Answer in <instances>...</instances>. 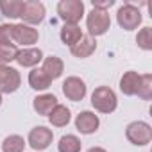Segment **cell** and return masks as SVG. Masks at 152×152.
<instances>
[{
    "mask_svg": "<svg viewBox=\"0 0 152 152\" xmlns=\"http://www.w3.org/2000/svg\"><path fill=\"white\" fill-rule=\"evenodd\" d=\"M91 106L95 107V111L99 113H104V115H109L116 109L118 106V99H116V93L109 88V86H99L93 90L91 93Z\"/></svg>",
    "mask_w": 152,
    "mask_h": 152,
    "instance_id": "cell-1",
    "label": "cell"
},
{
    "mask_svg": "<svg viewBox=\"0 0 152 152\" xmlns=\"http://www.w3.org/2000/svg\"><path fill=\"white\" fill-rule=\"evenodd\" d=\"M111 27V16L107 11H99V9H93L88 13L86 16V29H88V34L90 38H97V36H104Z\"/></svg>",
    "mask_w": 152,
    "mask_h": 152,
    "instance_id": "cell-2",
    "label": "cell"
},
{
    "mask_svg": "<svg viewBox=\"0 0 152 152\" xmlns=\"http://www.w3.org/2000/svg\"><path fill=\"white\" fill-rule=\"evenodd\" d=\"M57 15L64 23L79 25L84 16V2L83 0H61L57 4Z\"/></svg>",
    "mask_w": 152,
    "mask_h": 152,
    "instance_id": "cell-3",
    "label": "cell"
},
{
    "mask_svg": "<svg viewBox=\"0 0 152 152\" xmlns=\"http://www.w3.org/2000/svg\"><path fill=\"white\" fill-rule=\"evenodd\" d=\"M125 138L136 147H145L152 140V127L147 122H143V120L131 122L125 127Z\"/></svg>",
    "mask_w": 152,
    "mask_h": 152,
    "instance_id": "cell-4",
    "label": "cell"
},
{
    "mask_svg": "<svg viewBox=\"0 0 152 152\" xmlns=\"http://www.w3.org/2000/svg\"><path fill=\"white\" fill-rule=\"evenodd\" d=\"M141 20H143V16H141L140 9L136 6H132V4H124L116 11V22H118V25L124 31H134V29H138L140 23H141Z\"/></svg>",
    "mask_w": 152,
    "mask_h": 152,
    "instance_id": "cell-5",
    "label": "cell"
},
{
    "mask_svg": "<svg viewBox=\"0 0 152 152\" xmlns=\"http://www.w3.org/2000/svg\"><path fill=\"white\" fill-rule=\"evenodd\" d=\"M45 15H47V9L41 2L38 0H25L23 2V7H22V13H20V18L25 25H38L45 20Z\"/></svg>",
    "mask_w": 152,
    "mask_h": 152,
    "instance_id": "cell-6",
    "label": "cell"
},
{
    "mask_svg": "<svg viewBox=\"0 0 152 152\" xmlns=\"http://www.w3.org/2000/svg\"><path fill=\"white\" fill-rule=\"evenodd\" d=\"M22 84V75L9 64H0V93H15Z\"/></svg>",
    "mask_w": 152,
    "mask_h": 152,
    "instance_id": "cell-7",
    "label": "cell"
},
{
    "mask_svg": "<svg viewBox=\"0 0 152 152\" xmlns=\"http://www.w3.org/2000/svg\"><path fill=\"white\" fill-rule=\"evenodd\" d=\"M86 93H88V86L81 77L72 75V77H66V81L63 83V95L72 102L83 100L86 97Z\"/></svg>",
    "mask_w": 152,
    "mask_h": 152,
    "instance_id": "cell-8",
    "label": "cell"
},
{
    "mask_svg": "<svg viewBox=\"0 0 152 152\" xmlns=\"http://www.w3.org/2000/svg\"><path fill=\"white\" fill-rule=\"evenodd\" d=\"M11 32H13V41L18 43V45H23L27 48L31 45L38 43V39H39L38 29H34L31 25H25V23H15Z\"/></svg>",
    "mask_w": 152,
    "mask_h": 152,
    "instance_id": "cell-9",
    "label": "cell"
},
{
    "mask_svg": "<svg viewBox=\"0 0 152 152\" xmlns=\"http://www.w3.org/2000/svg\"><path fill=\"white\" fill-rule=\"evenodd\" d=\"M52 140H54V132H52L48 127H45V125H38V127L31 129L29 138H27L29 145H31L34 150H38V152L48 148L50 143H52Z\"/></svg>",
    "mask_w": 152,
    "mask_h": 152,
    "instance_id": "cell-10",
    "label": "cell"
},
{
    "mask_svg": "<svg viewBox=\"0 0 152 152\" xmlns=\"http://www.w3.org/2000/svg\"><path fill=\"white\" fill-rule=\"evenodd\" d=\"M99 125H100V120L91 111H81L75 116V129L81 134H93V132H97Z\"/></svg>",
    "mask_w": 152,
    "mask_h": 152,
    "instance_id": "cell-11",
    "label": "cell"
},
{
    "mask_svg": "<svg viewBox=\"0 0 152 152\" xmlns=\"http://www.w3.org/2000/svg\"><path fill=\"white\" fill-rule=\"evenodd\" d=\"M41 61H43V52L39 48H34V47L20 50L16 56V63L23 68H36Z\"/></svg>",
    "mask_w": 152,
    "mask_h": 152,
    "instance_id": "cell-12",
    "label": "cell"
},
{
    "mask_svg": "<svg viewBox=\"0 0 152 152\" xmlns=\"http://www.w3.org/2000/svg\"><path fill=\"white\" fill-rule=\"evenodd\" d=\"M95 50H97V41H95L93 38H90V36H83L73 47H70L72 56L77 57V59H86V57H90Z\"/></svg>",
    "mask_w": 152,
    "mask_h": 152,
    "instance_id": "cell-13",
    "label": "cell"
},
{
    "mask_svg": "<svg viewBox=\"0 0 152 152\" xmlns=\"http://www.w3.org/2000/svg\"><path fill=\"white\" fill-rule=\"evenodd\" d=\"M41 70L47 73V77H48L50 81H56V79L61 77L63 72H64V63H63V59L57 57V56H48V57L43 59Z\"/></svg>",
    "mask_w": 152,
    "mask_h": 152,
    "instance_id": "cell-14",
    "label": "cell"
},
{
    "mask_svg": "<svg viewBox=\"0 0 152 152\" xmlns=\"http://www.w3.org/2000/svg\"><path fill=\"white\" fill-rule=\"evenodd\" d=\"M57 106V97L54 93H43V95H38L34 100H32V107L38 115L41 116H48V113Z\"/></svg>",
    "mask_w": 152,
    "mask_h": 152,
    "instance_id": "cell-15",
    "label": "cell"
},
{
    "mask_svg": "<svg viewBox=\"0 0 152 152\" xmlns=\"http://www.w3.org/2000/svg\"><path fill=\"white\" fill-rule=\"evenodd\" d=\"M140 79H141V75L138 72H132V70L125 72L122 75V79H120V91L124 95H127V97L136 95L138 86H140Z\"/></svg>",
    "mask_w": 152,
    "mask_h": 152,
    "instance_id": "cell-16",
    "label": "cell"
},
{
    "mask_svg": "<svg viewBox=\"0 0 152 152\" xmlns=\"http://www.w3.org/2000/svg\"><path fill=\"white\" fill-rule=\"evenodd\" d=\"M72 120V113L66 106L63 104H57L50 113H48V122L54 125V127H66Z\"/></svg>",
    "mask_w": 152,
    "mask_h": 152,
    "instance_id": "cell-17",
    "label": "cell"
},
{
    "mask_svg": "<svg viewBox=\"0 0 152 152\" xmlns=\"http://www.w3.org/2000/svg\"><path fill=\"white\" fill-rule=\"evenodd\" d=\"M52 84V81L47 77V73L41 70V68H32L29 72V86L36 91H45L48 90Z\"/></svg>",
    "mask_w": 152,
    "mask_h": 152,
    "instance_id": "cell-18",
    "label": "cell"
},
{
    "mask_svg": "<svg viewBox=\"0 0 152 152\" xmlns=\"http://www.w3.org/2000/svg\"><path fill=\"white\" fill-rule=\"evenodd\" d=\"M59 36H61V41H63L64 45L73 47V45L77 43L84 34H83V31H81V27H79V25L64 23V25H63V29H61V32H59Z\"/></svg>",
    "mask_w": 152,
    "mask_h": 152,
    "instance_id": "cell-19",
    "label": "cell"
},
{
    "mask_svg": "<svg viewBox=\"0 0 152 152\" xmlns=\"http://www.w3.org/2000/svg\"><path fill=\"white\" fill-rule=\"evenodd\" d=\"M22 7H23V0H0V13L6 18L11 20L20 18Z\"/></svg>",
    "mask_w": 152,
    "mask_h": 152,
    "instance_id": "cell-20",
    "label": "cell"
},
{
    "mask_svg": "<svg viewBox=\"0 0 152 152\" xmlns=\"http://www.w3.org/2000/svg\"><path fill=\"white\" fill-rule=\"evenodd\" d=\"M81 140L75 134H64L61 136L59 143H57V150L59 152H81Z\"/></svg>",
    "mask_w": 152,
    "mask_h": 152,
    "instance_id": "cell-21",
    "label": "cell"
},
{
    "mask_svg": "<svg viewBox=\"0 0 152 152\" xmlns=\"http://www.w3.org/2000/svg\"><path fill=\"white\" fill-rule=\"evenodd\" d=\"M25 140L20 134H9L2 141V152H23Z\"/></svg>",
    "mask_w": 152,
    "mask_h": 152,
    "instance_id": "cell-22",
    "label": "cell"
},
{
    "mask_svg": "<svg viewBox=\"0 0 152 152\" xmlns=\"http://www.w3.org/2000/svg\"><path fill=\"white\" fill-rule=\"evenodd\" d=\"M136 95H138L141 100H150V99H152V75H150V73L141 75Z\"/></svg>",
    "mask_w": 152,
    "mask_h": 152,
    "instance_id": "cell-23",
    "label": "cell"
},
{
    "mask_svg": "<svg viewBox=\"0 0 152 152\" xmlns=\"http://www.w3.org/2000/svg\"><path fill=\"white\" fill-rule=\"evenodd\" d=\"M20 48L16 45H0V64H7L11 61H16Z\"/></svg>",
    "mask_w": 152,
    "mask_h": 152,
    "instance_id": "cell-24",
    "label": "cell"
},
{
    "mask_svg": "<svg viewBox=\"0 0 152 152\" xmlns=\"http://www.w3.org/2000/svg\"><path fill=\"white\" fill-rule=\"evenodd\" d=\"M136 43L141 50H152V29L150 27H143L138 36H136Z\"/></svg>",
    "mask_w": 152,
    "mask_h": 152,
    "instance_id": "cell-25",
    "label": "cell"
},
{
    "mask_svg": "<svg viewBox=\"0 0 152 152\" xmlns=\"http://www.w3.org/2000/svg\"><path fill=\"white\" fill-rule=\"evenodd\" d=\"M11 31H13L11 23H0V45H15Z\"/></svg>",
    "mask_w": 152,
    "mask_h": 152,
    "instance_id": "cell-26",
    "label": "cell"
},
{
    "mask_svg": "<svg viewBox=\"0 0 152 152\" xmlns=\"http://www.w3.org/2000/svg\"><path fill=\"white\" fill-rule=\"evenodd\" d=\"M91 6H93V9L107 11L111 6H115V0H91Z\"/></svg>",
    "mask_w": 152,
    "mask_h": 152,
    "instance_id": "cell-27",
    "label": "cell"
},
{
    "mask_svg": "<svg viewBox=\"0 0 152 152\" xmlns=\"http://www.w3.org/2000/svg\"><path fill=\"white\" fill-rule=\"evenodd\" d=\"M86 152H107V150L102 148V147H91V148H88Z\"/></svg>",
    "mask_w": 152,
    "mask_h": 152,
    "instance_id": "cell-28",
    "label": "cell"
},
{
    "mask_svg": "<svg viewBox=\"0 0 152 152\" xmlns=\"http://www.w3.org/2000/svg\"><path fill=\"white\" fill-rule=\"evenodd\" d=\"M0 106H2V93H0Z\"/></svg>",
    "mask_w": 152,
    "mask_h": 152,
    "instance_id": "cell-29",
    "label": "cell"
}]
</instances>
